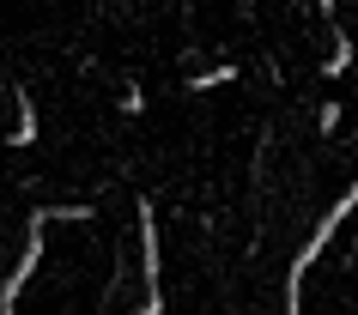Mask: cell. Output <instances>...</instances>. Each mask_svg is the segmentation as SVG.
Masks as SVG:
<instances>
[{
	"mask_svg": "<svg viewBox=\"0 0 358 315\" xmlns=\"http://www.w3.org/2000/svg\"><path fill=\"white\" fill-rule=\"evenodd\" d=\"M49 219H92V206H55V212H31V237H24V261L13 267L6 291H0V315H19V291H24V279L37 273V261H43V230H49Z\"/></svg>",
	"mask_w": 358,
	"mask_h": 315,
	"instance_id": "obj_1",
	"label": "cell"
}]
</instances>
